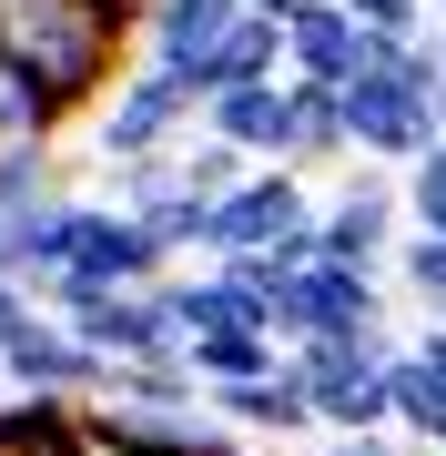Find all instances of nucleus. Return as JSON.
Listing matches in <instances>:
<instances>
[{
	"label": "nucleus",
	"instance_id": "393cba45",
	"mask_svg": "<svg viewBox=\"0 0 446 456\" xmlns=\"http://www.w3.org/2000/svg\"><path fill=\"white\" fill-rule=\"evenodd\" d=\"M31 314H41V294H31V284H11V274H0V345H11L20 325H31Z\"/></svg>",
	"mask_w": 446,
	"mask_h": 456
},
{
	"label": "nucleus",
	"instance_id": "b1692460",
	"mask_svg": "<svg viewBox=\"0 0 446 456\" xmlns=\"http://www.w3.org/2000/svg\"><path fill=\"white\" fill-rule=\"evenodd\" d=\"M345 11L365 20V31H406V41H416V20H426V0H345Z\"/></svg>",
	"mask_w": 446,
	"mask_h": 456
},
{
	"label": "nucleus",
	"instance_id": "ddd939ff",
	"mask_svg": "<svg viewBox=\"0 0 446 456\" xmlns=\"http://www.w3.org/2000/svg\"><path fill=\"white\" fill-rule=\"evenodd\" d=\"M71 244H82V203H20L11 224H0V274L11 284H31V294H51V274L71 264Z\"/></svg>",
	"mask_w": 446,
	"mask_h": 456
},
{
	"label": "nucleus",
	"instance_id": "9d476101",
	"mask_svg": "<svg viewBox=\"0 0 446 456\" xmlns=\"http://www.w3.org/2000/svg\"><path fill=\"white\" fill-rule=\"evenodd\" d=\"M203 132H223L244 163H295V82H244L203 102Z\"/></svg>",
	"mask_w": 446,
	"mask_h": 456
},
{
	"label": "nucleus",
	"instance_id": "0eeeda50",
	"mask_svg": "<svg viewBox=\"0 0 446 456\" xmlns=\"http://www.w3.org/2000/svg\"><path fill=\"white\" fill-rule=\"evenodd\" d=\"M385 41H406V31H365L345 0H304V11L284 20V82H335L345 92L355 71L385 61Z\"/></svg>",
	"mask_w": 446,
	"mask_h": 456
},
{
	"label": "nucleus",
	"instance_id": "aec40b11",
	"mask_svg": "<svg viewBox=\"0 0 446 456\" xmlns=\"http://www.w3.org/2000/svg\"><path fill=\"white\" fill-rule=\"evenodd\" d=\"M244 173H254V163L223 142V132H203V142H173V183H182V193H203V203H223Z\"/></svg>",
	"mask_w": 446,
	"mask_h": 456
},
{
	"label": "nucleus",
	"instance_id": "6ab92c4d",
	"mask_svg": "<svg viewBox=\"0 0 446 456\" xmlns=\"http://www.w3.org/2000/svg\"><path fill=\"white\" fill-rule=\"evenodd\" d=\"M355 132H345V92L335 82H295V173L304 163H345Z\"/></svg>",
	"mask_w": 446,
	"mask_h": 456
},
{
	"label": "nucleus",
	"instance_id": "20e7f679",
	"mask_svg": "<svg viewBox=\"0 0 446 456\" xmlns=\"http://www.w3.org/2000/svg\"><path fill=\"white\" fill-rule=\"evenodd\" d=\"M295 335H355V345H385V355H396L376 274H365V264H335V254H314V264L284 274V345Z\"/></svg>",
	"mask_w": 446,
	"mask_h": 456
},
{
	"label": "nucleus",
	"instance_id": "f257e3e1",
	"mask_svg": "<svg viewBox=\"0 0 446 456\" xmlns=\"http://www.w3.org/2000/svg\"><path fill=\"white\" fill-rule=\"evenodd\" d=\"M122 20H133V0H0V51L61 102V112H82V102L112 92Z\"/></svg>",
	"mask_w": 446,
	"mask_h": 456
},
{
	"label": "nucleus",
	"instance_id": "7ed1b4c3",
	"mask_svg": "<svg viewBox=\"0 0 446 456\" xmlns=\"http://www.w3.org/2000/svg\"><path fill=\"white\" fill-rule=\"evenodd\" d=\"M314 395V426H335V436H385L396 406H385V345H355V335H295V355Z\"/></svg>",
	"mask_w": 446,
	"mask_h": 456
},
{
	"label": "nucleus",
	"instance_id": "39448f33",
	"mask_svg": "<svg viewBox=\"0 0 446 456\" xmlns=\"http://www.w3.org/2000/svg\"><path fill=\"white\" fill-rule=\"evenodd\" d=\"M193 112L203 102L182 92V71H163V61L133 71V82H112V102H101V163H163Z\"/></svg>",
	"mask_w": 446,
	"mask_h": 456
},
{
	"label": "nucleus",
	"instance_id": "f3484780",
	"mask_svg": "<svg viewBox=\"0 0 446 456\" xmlns=\"http://www.w3.org/2000/svg\"><path fill=\"white\" fill-rule=\"evenodd\" d=\"M284 335H254V325H203V335H182V365L203 375V386H244V375H274Z\"/></svg>",
	"mask_w": 446,
	"mask_h": 456
},
{
	"label": "nucleus",
	"instance_id": "a878e982",
	"mask_svg": "<svg viewBox=\"0 0 446 456\" xmlns=\"http://www.w3.org/2000/svg\"><path fill=\"white\" fill-rule=\"evenodd\" d=\"M325 456H385V446H376V436H335Z\"/></svg>",
	"mask_w": 446,
	"mask_h": 456
},
{
	"label": "nucleus",
	"instance_id": "6e6552de",
	"mask_svg": "<svg viewBox=\"0 0 446 456\" xmlns=\"http://www.w3.org/2000/svg\"><path fill=\"white\" fill-rule=\"evenodd\" d=\"M0 375H11L20 395H71V406L112 386V365H101L92 345L61 325V314H31V325H20L11 345H0Z\"/></svg>",
	"mask_w": 446,
	"mask_h": 456
},
{
	"label": "nucleus",
	"instance_id": "f8f14e48",
	"mask_svg": "<svg viewBox=\"0 0 446 456\" xmlns=\"http://www.w3.org/2000/svg\"><path fill=\"white\" fill-rule=\"evenodd\" d=\"M244 82H284V20H264V11H244L214 51H193V61H182V92H193V102L244 92Z\"/></svg>",
	"mask_w": 446,
	"mask_h": 456
},
{
	"label": "nucleus",
	"instance_id": "bb28decb",
	"mask_svg": "<svg viewBox=\"0 0 446 456\" xmlns=\"http://www.w3.org/2000/svg\"><path fill=\"white\" fill-rule=\"evenodd\" d=\"M244 11H264V20H295V11H304V0H244Z\"/></svg>",
	"mask_w": 446,
	"mask_h": 456
},
{
	"label": "nucleus",
	"instance_id": "423d86ee",
	"mask_svg": "<svg viewBox=\"0 0 446 456\" xmlns=\"http://www.w3.org/2000/svg\"><path fill=\"white\" fill-rule=\"evenodd\" d=\"M345 132L365 163H416V152H436V102L406 82V71H355L345 82Z\"/></svg>",
	"mask_w": 446,
	"mask_h": 456
},
{
	"label": "nucleus",
	"instance_id": "1a4fd4ad",
	"mask_svg": "<svg viewBox=\"0 0 446 456\" xmlns=\"http://www.w3.org/2000/svg\"><path fill=\"white\" fill-rule=\"evenodd\" d=\"M163 244H152V224L133 203H82V244H71L61 274H92V284H163Z\"/></svg>",
	"mask_w": 446,
	"mask_h": 456
},
{
	"label": "nucleus",
	"instance_id": "cd10ccee",
	"mask_svg": "<svg viewBox=\"0 0 446 456\" xmlns=\"http://www.w3.org/2000/svg\"><path fill=\"white\" fill-rule=\"evenodd\" d=\"M0 224H11V213H0Z\"/></svg>",
	"mask_w": 446,
	"mask_h": 456
},
{
	"label": "nucleus",
	"instance_id": "5701e85b",
	"mask_svg": "<svg viewBox=\"0 0 446 456\" xmlns=\"http://www.w3.org/2000/svg\"><path fill=\"white\" fill-rule=\"evenodd\" d=\"M20 203H51V152L41 142L0 152V213H20Z\"/></svg>",
	"mask_w": 446,
	"mask_h": 456
},
{
	"label": "nucleus",
	"instance_id": "f03ea898",
	"mask_svg": "<svg viewBox=\"0 0 446 456\" xmlns=\"http://www.w3.org/2000/svg\"><path fill=\"white\" fill-rule=\"evenodd\" d=\"M203 254H274L284 274L314 264V203H304L295 163H254L244 183H233V193L214 203V244Z\"/></svg>",
	"mask_w": 446,
	"mask_h": 456
},
{
	"label": "nucleus",
	"instance_id": "dca6fc26",
	"mask_svg": "<svg viewBox=\"0 0 446 456\" xmlns=\"http://www.w3.org/2000/svg\"><path fill=\"white\" fill-rule=\"evenodd\" d=\"M142 20H152V61L182 71L193 51H214L233 20H244V0H142Z\"/></svg>",
	"mask_w": 446,
	"mask_h": 456
},
{
	"label": "nucleus",
	"instance_id": "4be33fe9",
	"mask_svg": "<svg viewBox=\"0 0 446 456\" xmlns=\"http://www.w3.org/2000/svg\"><path fill=\"white\" fill-rule=\"evenodd\" d=\"M406 224L416 233H446V142L406 163Z\"/></svg>",
	"mask_w": 446,
	"mask_h": 456
},
{
	"label": "nucleus",
	"instance_id": "a211bd4d",
	"mask_svg": "<svg viewBox=\"0 0 446 456\" xmlns=\"http://www.w3.org/2000/svg\"><path fill=\"white\" fill-rule=\"evenodd\" d=\"M133 213L152 224V244H163V254H203V244H214V203H203V193H182V183H173V163L152 173V193H142Z\"/></svg>",
	"mask_w": 446,
	"mask_h": 456
},
{
	"label": "nucleus",
	"instance_id": "9b49d317",
	"mask_svg": "<svg viewBox=\"0 0 446 456\" xmlns=\"http://www.w3.org/2000/svg\"><path fill=\"white\" fill-rule=\"evenodd\" d=\"M396 213H406V193H385V183H345V193L314 213V254L365 264V274H376V264L396 254Z\"/></svg>",
	"mask_w": 446,
	"mask_h": 456
},
{
	"label": "nucleus",
	"instance_id": "4468645a",
	"mask_svg": "<svg viewBox=\"0 0 446 456\" xmlns=\"http://www.w3.org/2000/svg\"><path fill=\"white\" fill-rule=\"evenodd\" d=\"M203 395H214V416H223V426H244V436H304V426H314V395H304V375H295V365L244 375V386H203Z\"/></svg>",
	"mask_w": 446,
	"mask_h": 456
},
{
	"label": "nucleus",
	"instance_id": "412c9836",
	"mask_svg": "<svg viewBox=\"0 0 446 456\" xmlns=\"http://www.w3.org/2000/svg\"><path fill=\"white\" fill-rule=\"evenodd\" d=\"M396 274L426 314H446V233H396Z\"/></svg>",
	"mask_w": 446,
	"mask_h": 456
},
{
	"label": "nucleus",
	"instance_id": "2eb2a0df",
	"mask_svg": "<svg viewBox=\"0 0 446 456\" xmlns=\"http://www.w3.org/2000/svg\"><path fill=\"white\" fill-rule=\"evenodd\" d=\"M385 406H396V426H406L416 446L446 456V365H436V355L396 345V355H385Z\"/></svg>",
	"mask_w": 446,
	"mask_h": 456
}]
</instances>
